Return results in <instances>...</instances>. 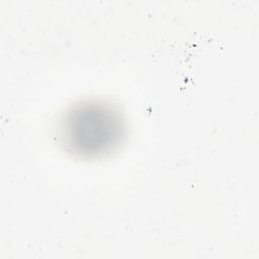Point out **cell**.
I'll list each match as a JSON object with an SVG mask.
<instances>
[{"mask_svg":"<svg viewBox=\"0 0 259 259\" xmlns=\"http://www.w3.org/2000/svg\"><path fill=\"white\" fill-rule=\"evenodd\" d=\"M120 130V120L111 108L85 104L69 113L65 123V138L74 152L96 155L115 144Z\"/></svg>","mask_w":259,"mask_h":259,"instance_id":"6da1fadb","label":"cell"}]
</instances>
